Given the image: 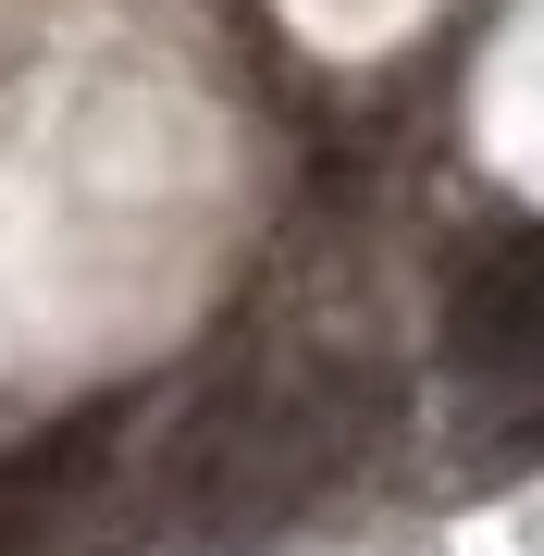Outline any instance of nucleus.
Instances as JSON below:
<instances>
[{
    "instance_id": "f257e3e1",
    "label": "nucleus",
    "mask_w": 544,
    "mask_h": 556,
    "mask_svg": "<svg viewBox=\"0 0 544 556\" xmlns=\"http://www.w3.org/2000/svg\"><path fill=\"white\" fill-rule=\"evenodd\" d=\"M383 420V371H346V358H284V371H223L186 433L162 457L174 507L199 519H273V507H309L334 470H359Z\"/></svg>"
},
{
    "instance_id": "f03ea898",
    "label": "nucleus",
    "mask_w": 544,
    "mask_h": 556,
    "mask_svg": "<svg viewBox=\"0 0 544 556\" xmlns=\"http://www.w3.org/2000/svg\"><path fill=\"white\" fill-rule=\"evenodd\" d=\"M532 309H544V273H532V236L507 223V236L458 273V309H445V346L470 358L483 383H520L532 371Z\"/></svg>"
},
{
    "instance_id": "7ed1b4c3",
    "label": "nucleus",
    "mask_w": 544,
    "mask_h": 556,
    "mask_svg": "<svg viewBox=\"0 0 544 556\" xmlns=\"http://www.w3.org/2000/svg\"><path fill=\"white\" fill-rule=\"evenodd\" d=\"M87 445L100 433H75V445H25V457H0V556H25L50 532V507H62V482L87 470Z\"/></svg>"
}]
</instances>
